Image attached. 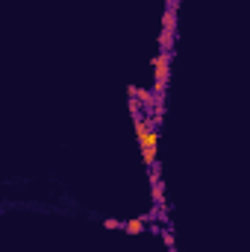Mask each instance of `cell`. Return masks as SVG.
Returning a JSON list of instances; mask_svg holds the SVG:
<instances>
[{"mask_svg": "<svg viewBox=\"0 0 250 252\" xmlns=\"http://www.w3.org/2000/svg\"><path fill=\"white\" fill-rule=\"evenodd\" d=\"M171 59H174V53H159V56H153V79H171Z\"/></svg>", "mask_w": 250, "mask_h": 252, "instance_id": "1", "label": "cell"}, {"mask_svg": "<svg viewBox=\"0 0 250 252\" xmlns=\"http://www.w3.org/2000/svg\"><path fill=\"white\" fill-rule=\"evenodd\" d=\"M127 94H130V97H136V100H139V103H141L144 109H153V106H159V97H156V94H153L150 88H139V85H130V88H127Z\"/></svg>", "mask_w": 250, "mask_h": 252, "instance_id": "2", "label": "cell"}, {"mask_svg": "<svg viewBox=\"0 0 250 252\" xmlns=\"http://www.w3.org/2000/svg\"><path fill=\"white\" fill-rule=\"evenodd\" d=\"M162 29H165V32H174V35H177V12L165 9V15H162Z\"/></svg>", "mask_w": 250, "mask_h": 252, "instance_id": "3", "label": "cell"}, {"mask_svg": "<svg viewBox=\"0 0 250 252\" xmlns=\"http://www.w3.org/2000/svg\"><path fill=\"white\" fill-rule=\"evenodd\" d=\"M139 144H141V147H156V144H159V129H150V132H144V135L139 138Z\"/></svg>", "mask_w": 250, "mask_h": 252, "instance_id": "4", "label": "cell"}, {"mask_svg": "<svg viewBox=\"0 0 250 252\" xmlns=\"http://www.w3.org/2000/svg\"><path fill=\"white\" fill-rule=\"evenodd\" d=\"M150 197H153V203H156V206H162V203H165V185H162V179H159V182H153Z\"/></svg>", "mask_w": 250, "mask_h": 252, "instance_id": "5", "label": "cell"}, {"mask_svg": "<svg viewBox=\"0 0 250 252\" xmlns=\"http://www.w3.org/2000/svg\"><path fill=\"white\" fill-rule=\"evenodd\" d=\"M159 47H162V53H174L171 47H174V32H165L162 29V35H159Z\"/></svg>", "mask_w": 250, "mask_h": 252, "instance_id": "6", "label": "cell"}, {"mask_svg": "<svg viewBox=\"0 0 250 252\" xmlns=\"http://www.w3.org/2000/svg\"><path fill=\"white\" fill-rule=\"evenodd\" d=\"M124 229H127L130 235H139V232L144 229V217H136V220H127V223H124Z\"/></svg>", "mask_w": 250, "mask_h": 252, "instance_id": "7", "label": "cell"}, {"mask_svg": "<svg viewBox=\"0 0 250 252\" xmlns=\"http://www.w3.org/2000/svg\"><path fill=\"white\" fill-rule=\"evenodd\" d=\"M141 156H144V164H156V147H141Z\"/></svg>", "mask_w": 250, "mask_h": 252, "instance_id": "8", "label": "cell"}, {"mask_svg": "<svg viewBox=\"0 0 250 252\" xmlns=\"http://www.w3.org/2000/svg\"><path fill=\"white\" fill-rule=\"evenodd\" d=\"M150 91H153V94H165V91H168V82H165V79H153Z\"/></svg>", "mask_w": 250, "mask_h": 252, "instance_id": "9", "label": "cell"}, {"mask_svg": "<svg viewBox=\"0 0 250 252\" xmlns=\"http://www.w3.org/2000/svg\"><path fill=\"white\" fill-rule=\"evenodd\" d=\"M159 173H162V167H159V164H150V185H153V182H159V179H162V176H159Z\"/></svg>", "mask_w": 250, "mask_h": 252, "instance_id": "10", "label": "cell"}, {"mask_svg": "<svg viewBox=\"0 0 250 252\" xmlns=\"http://www.w3.org/2000/svg\"><path fill=\"white\" fill-rule=\"evenodd\" d=\"M103 226H106V229H124V223H121V220H115V217L103 220Z\"/></svg>", "mask_w": 250, "mask_h": 252, "instance_id": "11", "label": "cell"}, {"mask_svg": "<svg viewBox=\"0 0 250 252\" xmlns=\"http://www.w3.org/2000/svg\"><path fill=\"white\" fill-rule=\"evenodd\" d=\"M162 238H165V247L174 250V235H171V232H162Z\"/></svg>", "mask_w": 250, "mask_h": 252, "instance_id": "12", "label": "cell"}, {"mask_svg": "<svg viewBox=\"0 0 250 252\" xmlns=\"http://www.w3.org/2000/svg\"><path fill=\"white\" fill-rule=\"evenodd\" d=\"M165 9H171V12H177V9H180V0H165Z\"/></svg>", "mask_w": 250, "mask_h": 252, "instance_id": "13", "label": "cell"}]
</instances>
